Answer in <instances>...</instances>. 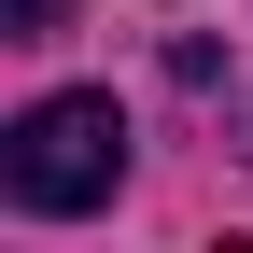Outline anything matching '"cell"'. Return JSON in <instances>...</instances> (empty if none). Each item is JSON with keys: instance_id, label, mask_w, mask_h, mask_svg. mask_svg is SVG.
Wrapping results in <instances>:
<instances>
[{"instance_id": "7a4b0ae2", "label": "cell", "mask_w": 253, "mask_h": 253, "mask_svg": "<svg viewBox=\"0 0 253 253\" xmlns=\"http://www.w3.org/2000/svg\"><path fill=\"white\" fill-rule=\"evenodd\" d=\"M42 28H56V0H14V42H42Z\"/></svg>"}, {"instance_id": "6da1fadb", "label": "cell", "mask_w": 253, "mask_h": 253, "mask_svg": "<svg viewBox=\"0 0 253 253\" xmlns=\"http://www.w3.org/2000/svg\"><path fill=\"white\" fill-rule=\"evenodd\" d=\"M126 183V113L99 99V84H71V99H28L14 141H0V197L42 211V225H71V211H99Z\"/></svg>"}]
</instances>
